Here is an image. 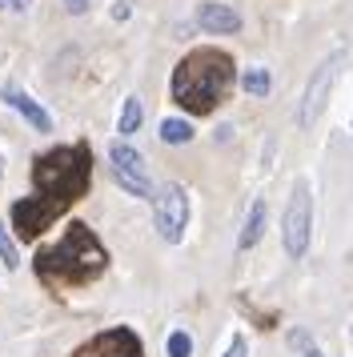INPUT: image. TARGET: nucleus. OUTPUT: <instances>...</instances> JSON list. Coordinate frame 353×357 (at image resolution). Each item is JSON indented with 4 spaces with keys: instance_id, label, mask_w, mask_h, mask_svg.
Returning <instances> with one entry per match:
<instances>
[{
    "instance_id": "nucleus-18",
    "label": "nucleus",
    "mask_w": 353,
    "mask_h": 357,
    "mask_svg": "<svg viewBox=\"0 0 353 357\" xmlns=\"http://www.w3.org/2000/svg\"><path fill=\"white\" fill-rule=\"evenodd\" d=\"M32 0H0V13H29Z\"/></svg>"
},
{
    "instance_id": "nucleus-6",
    "label": "nucleus",
    "mask_w": 353,
    "mask_h": 357,
    "mask_svg": "<svg viewBox=\"0 0 353 357\" xmlns=\"http://www.w3.org/2000/svg\"><path fill=\"white\" fill-rule=\"evenodd\" d=\"M341 65H345V49L329 52V56L313 68V77H309V84H305L301 109H297V125H301V129H313V125H317V116L325 113V105H329V93H333Z\"/></svg>"
},
{
    "instance_id": "nucleus-7",
    "label": "nucleus",
    "mask_w": 353,
    "mask_h": 357,
    "mask_svg": "<svg viewBox=\"0 0 353 357\" xmlns=\"http://www.w3.org/2000/svg\"><path fill=\"white\" fill-rule=\"evenodd\" d=\"M109 169H112V181L125 189L128 197H141V201H153V177H149V165L137 149L128 141H112L109 145Z\"/></svg>"
},
{
    "instance_id": "nucleus-16",
    "label": "nucleus",
    "mask_w": 353,
    "mask_h": 357,
    "mask_svg": "<svg viewBox=\"0 0 353 357\" xmlns=\"http://www.w3.org/2000/svg\"><path fill=\"white\" fill-rule=\"evenodd\" d=\"M0 261H4L8 269H20V245H16V237H8L4 225H0Z\"/></svg>"
},
{
    "instance_id": "nucleus-21",
    "label": "nucleus",
    "mask_w": 353,
    "mask_h": 357,
    "mask_svg": "<svg viewBox=\"0 0 353 357\" xmlns=\"http://www.w3.org/2000/svg\"><path fill=\"white\" fill-rule=\"evenodd\" d=\"M301 357H325V354H321L317 345H305V349H301Z\"/></svg>"
},
{
    "instance_id": "nucleus-8",
    "label": "nucleus",
    "mask_w": 353,
    "mask_h": 357,
    "mask_svg": "<svg viewBox=\"0 0 353 357\" xmlns=\"http://www.w3.org/2000/svg\"><path fill=\"white\" fill-rule=\"evenodd\" d=\"M68 357H144V341L137 329L112 325V329H100L89 341H80Z\"/></svg>"
},
{
    "instance_id": "nucleus-2",
    "label": "nucleus",
    "mask_w": 353,
    "mask_h": 357,
    "mask_svg": "<svg viewBox=\"0 0 353 357\" xmlns=\"http://www.w3.org/2000/svg\"><path fill=\"white\" fill-rule=\"evenodd\" d=\"M105 269H109V249H105V241H100L84 221H73V225L61 233V241L40 245L36 257H32L36 281L52 293L84 289V285H93Z\"/></svg>"
},
{
    "instance_id": "nucleus-11",
    "label": "nucleus",
    "mask_w": 353,
    "mask_h": 357,
    "mask_svg": "<svg viewBox=\"0 0 353 357\" xmlns=\"http://www.w3.org/2000/svg\"><path fill=\"white\" fill-rule=\"evenodd\" d=\"M265 221H269V205L257 197L253 205H249V217H245V225H241V237H237V249H241V253H249V249L261 241V233H265Z\"/></svg>"
},
{
    "instance_id": "nucleus-14",
    "label": "nucleus",
    "mask_w": 353,
    "mask_h": 357,
    "mask_svg": "<svg viewBox=\"0 0 353 357\" xmlns=\"http://www.w3.org/2000/svg\"><path fill=\"white\" fill-rule=\"evenodd\" d=\"M160 141H165V145H189L193 125L181 121V116H165V121H160Z\"/></svg>"
},
{
    "instance_id": "nucleus-9",
    "label": "nucleus",
    "mask_w": 353,
    "mask_h": 357,
    "mask_svg": "<svg viewBox=\"0 0 353 357\" xmlns=\"http://www.w3.org/2000/svg\"><path fill=\"white\" fill-rule=\"evenodd\" d=\"M0 100H4L8 109H16V113L24 116L36 132H52V129H57V125H52V113H48L36 97H29L20 84H0Z\"/></svg>"
},
{
    "instance_id": "nucleus-3",
    "label": "nucleus",
    "mask_w": 353,
    "mask_h": 357,
    "mask_svg": "<svg viewBox=\"0 0 353 357\" xmlns=\"http://www.w3.org/2000/svg\"><path fill=\"white\" fill-rule=\"evenodd\" d=\"M233 89V56L225 49H193L185 52L173 68L169 93L173 100L193 116L217 113V105Z\"/></svg>"
},
{
    "instance_id": "nucleus-15",
    "label": "nucleus",
    "mask_w": 353,
    "mask_h": 357,
    "mask_svg": "<svg viewBox=\"0 0 353 357\" xmlns=\"http://www.w3.org/2000/svg\"><path fill=\"white\" fill-rule=\"evenodd\" d=\"M165 354L169 357H193V337L185 333V329H173L169 341H165Z\"/></svg>"
},
{
    "instance_id": "nucleus-10",
    "label": "nucleus",
    "mask_w": 353,
    "mask_h": 357,
    "mask_svg": "<svg viewBox=\"0 0 353 357\" xmlns=\"http://www.w3.org/2000/svg\"><path fill=\"white\" fill-rule=\"evenodd\" d=\"M197 24L209 36H233L241 33V13L225 0H205V4H197Z\"/></svg>"
},
{
    "instance_id": "nucleus-5",
    "label": "nucleus",
    "mask_w": 353,
    "mask_h": 357,
    "mask_svg": "<svg viewBox=\"0 0 353 357\" xmlns=\"http://www.w3.org/2000/svg\"><path fill=\"white\" fill-rule=\"evenodd\" d=\"M189 189L181 185V181H169V185H160L157 193H153V225H157L160 241L169 245H181L185 241V229H189Z\"/></svg>"
},
{
    "instance_id": "nucleus-12",
    "label": "nucleus",
    "mask_w": 353,
    "mask_h": 357,
    "mask_svg": "<svg viewBox=\"0 0 353 357\" xmlns=\"http://www.w3.org/2000/svg\"><path fill=\"white\" fill-rule=\"evenodd\" d=\"M141 121H144L141 97H125V105H121V121H117V132H121V141H128L133 132L141 129Z\"/></svg>"
},
{
    "instance_id": "nucleus-20",
    "label": "nucleus",
    "mask_w": 353,
    "mask_h": 357,
    "mask_svg": "<svg viewBox=\"0 0 353 357\" xmlns=\"http://www.w3.org/2000/svg\"><path fill=\"white\" fill-rule=\"evenodd\" d=\"M112 17H117V20H128V0H117V4H112Z\"/></svg>"
},
{
    "instance_id": "nucleus-22",
    "label": "nucleus",
    "mask_w": 353,
    "mask_h": 357,
    "mask_svg": "<svg viewBox=\"0 0 353 357\" xmlns=\"http://www.w3.org/2000/svg\"><path fill=\"white\" fill-rule=\"evenodd\" d=\"M0 177H4V157H0Z\"/></svg>"
},
{
    "instance_id": "nucleus-17",
    "label": "nucleus",
    "mask_w": 353,
    "mask_h": 357,
    "mask_svg": "<svg viewBox=\"0 0 353 357\" xmlns=\"http://www.w3.org/2000/svg\"><path fill=\"white\" fill-rule=\"evenodd\" d=\"M225 357H249V337H245V333H233V337H229Z\"/></svg>"
},
{
    "instance_id": "nucleus-4",
    "label": "nucleus",
    "mask_w": 353,
    "mask_h": 357,
    "mask_svg": "<svg viewBox=\"0 0 353 357\" xmlns=\"http://www.w3.org/2000/svg\"><path fill=\"white\" fill-rule=\"evenodd\" d=\"M309 237H313V189H309V181L301 177L293 185V193H289L285 213H281V245H285L289 261L305 257Z\"/></svg>"
},
{
    "instance_id": "nucleus-13",
    "label": "nucleus",
    "mask_w": 353,
    "mask_h": 357,
    "mask_svg": "<svg viewBox=\"0 0 353 357\" xmlns=\"http://www.w3.org/2000/svg\"><path fill=\"white\" fill-rule=\"evenodd\" d=\"M241 89H245L249 97H269V89H273L269 68H261V65L245 68V73H241Z\"/></svg>"
},
{
    "instance_id": "nucleus-19",
    "label": "nucleus",
    "mask_w": 353,
    "mask_h": 357,
    "mask_svg": "<svg viewBox=\"0 0 353 357\" xmlns=\"http://www.w3.org/2000/svg\"><path fill=\"white\" fill-rule=\"evenodd\" d=\"M89 4H93V0H64V8H68V13H89Z\"/></svg>"
},
{
    "instance_id": "nucleus-1",
    "label": "nucleus",
    "mask_w": 353,
    "mask_h": 357,
    "mask_svg": "<svg viewBox=\"0 0 353 357\" xmlns=\"http://www.w3.org/2000/svg\"><path fill=\"white\" fill-rule=\"evenodd\" d=\"M93 185V149L77 145H52L32 157V193L16 197L8 221H13L16 241H36L52 221L77 205Z\"/></svg>"
}]
</instances>
